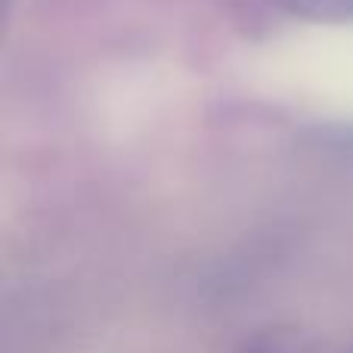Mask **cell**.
Masks as SVG:
<instances>
[{
    "label": "cell",
    "mask_w": 353,
    "mask_h": 353,
    "mask_svg": "<svg viewBox=\"0 0 353 353\" xmlns=\"http://www.w3.org/2000/svg\"><path fill=\"white\" fill-rule=\"evenodd\" d=\"M294 12L316 19H353V0H285Z\"/></svg>",
    "instance_id": "1"
}]
</instances>
